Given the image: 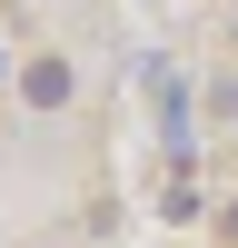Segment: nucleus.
I'll return each mask as SVG.
<instances>
[{
    "label": "nucleus",
    "mask_w": 238,
    "mask_h": 248,
    "mask_svg": "<svg viewBox=\"0 0 238 248\" xmlns=\"http://www.w3.org/2000/svg\"><path fill=\"white\" fill-rule=\"evenodd\" d=\"M228 50H238V20H228Z\"/></svg>",
    "instance_id": "f03ea898"
},
{
    "label": "nucleus",
    "mask_w": 238,
    "mask_h": 248,
    "mask_svg": "<svg viewBox=\"0 0 238 248\" xmlns=\"http://www.w3.org/2000/svg\"><path fill=\"white\" fill-rule=\"evenodd\" d=\"M228 238H238V209H228Z\"/></svg>",
    "instance_id": "7ed1b4c3"
},
{
    "label": "nucleus",
    "mask_w": 238,
    "mask_h": 248,
    "mask_svg": "<svg viewBox=\"0 0 238 248\" xmlns=\"http://www.w3.org/2000/svg\"><path fill=\"white\" fill-rule=\"evenodd\" d=\"M20 99H30V109H60V99H70V60H60V50H40L30 70H20Z\"/></svg>",
    "instance_id": "f257e3e1"
}]
</instances>
